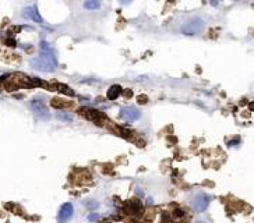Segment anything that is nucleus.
I'll return each instance as SVG.
<instances>
[{"label": "nucleus", "instance_id": "nucleus-1", "mask_svg": "<svg viewBox=\"0 0 254 223\" xmlns=\"http://www.w3.org/2000/svg\"><path fill=\"white\" fill-rule=\"evenodd\" d=\"M30 66L32 69L38 70V71H43V73H53L57 67V60L53 52H41V55L31 59Z\"/></svg>", "mask_w": 254, "mask_h": 223}, {"label": "nucleus", "instance_id": "nucleus-2", "mask_svg": "<svg viewBox=\"0 0 254 223\" xmlns=\"http://www.w3.org/2000/svg\"><path fill=\"white\" fill-rule=\"evenodd\" d=\"M204 25H205V24H204V21H202L201 18H193V20L184 22V24L181 25L180 31L183 35L194 36V35L201 34L202 31H204Z\"/></svg>", "mask_w": 254, "mask_h": 223}, {"label": "nucleus", "instance_id": "nucleus-3", "mask_svg": "<svg viewBox=\"0 0 254 223\" xmlns=\"http://www.w3.org/2000/svg\"><path fill=\"white\" fill-rule=\"evenodd\" d=\"M31 109H32L35 116L38 117V119H41V120H49V119H50V113L47 112V107H46V105H45V102L41 100V99H38V98L32 99Z\"/></svg>", "mask_w": 254, "mask_h": 223}, {"label": "nucleus", "instance_id": "nucleus-4", "mask_svg": "<svg viewBox=\"0 0 254 223\" xmlns=\"http://www.w3.org/2000/svg\"><path fill=\"white\" fill-rule=\"evenodd\" d=\"M78 113L81 114L82 117H85L87 120L94 121L95 124H102V121H105V116L102 112L96 110V109H91V107H81Z\"/></svg>", "mask_w": 254, "mask_h": 223}, {"label": "nucleus", "instance_id": "nucleus-5", "mask_svg": "<svg viewBox=\"0 0 254 223\" xmlns=\"http://www.w3.org/2000/svg\"><path fill=\"white\" fill-rule=\"evenodd\" d=\"M119 116H120V119H123L124 121H136L141 117V112L138 110L137 107L126 106V107H121L120 109Z\"/></svg>", "mask_w": 254, "mask_h": 223}, {"label": "nucleus", "instance_id": "nucleus-6", "mask_svg": "<svg viewBox=\"0 0 254 223\" xmlns=\"http://www.w3.org/2000/svg\"><path fill=\"white\" fill-rule=\"evenodd\" d=\"M210 201H211L210 195H207V194H198L193 201V210L197 212V213L204 212L208 208V205H210Z\"/></svg>", "mask_w": 254, "mask_h": 223}, {"label": "nucleus", "instance_id": "nucleus-7", "mask_svg": "<svg viewBox=\"0 0 254 223\" xmlns=\"http://www.w3.org/2000/svg\"><path fill=\"white\" fill-rule=\"evenodd\" d=\"M123 210H124L127 215H140L142 213V210H144V208H142V204L140 199H137V198H134V199H130V201H127L123 205Z\"/></svg>", "mask_w": 254, "mask_h": 223}, {"label": "nucleus", "instance_id": "nucleus-8", "mask_svg": "<svg viewBox=\"0 0 254 223\" xmlns=\"http://www.w3.org/2000/svg\"><path fill=\"white\" fill-rule=\"evenodd\" d=\"M21 14H22V17L27 18V20H32V21L36 22V24H43V18L41 17V14H39V11L36 10L35 6H30V7L24 9Z\"/></svg>", "mask_w": 254, "mask_h": 223}, {"label": "nucleus", "instance_id": "nucleus-9", "mask_svg": "<svg viewBox=\"0 0 254 223\" xmlns=\"http://www.w3.org/2000/svg\"><path fill=\"white\" fill-rule=\"evenodd\" d=\"M74 213V209H73V205L70 204V202H66L63 204L59 210V215H57V220L59 222H67L69 219H71Z\"/></svg>", "mask_w": 254, "mask_h": 223}, {"label": "nucleus", "instance_id": "nucleus-10", "mask_svg": "<svg viewBox=\"0 0 254 223\" xmlns=\"http://www.w3.org/2000/svg\"><path fill=\"white\" fill-rule=\"evenodd\" d=\"M121 92H123V91H121L120 85H112L108 89V99H109V100H115V99H116Z\"/></svg>", "mask_w": 254, "mask_h": 223}, {"label": "nucleus", "instance_id": "nucleus-11", "mask_svg": "<svg viewBox=\"0 0 254 223\" xmlns=\"http://www.w3.org/2000/svg\"><path fill=\"white\" fill-rule=\"evenodd\" d=\"M52 106L53 107H57V109H64V107H70L71 106V103L70 102H66V100H61V99H52Z\"/></svg>", "mask_w": 254, "mask_h": 223}, {"label": "nucleus", "instance_id": "nucleus-12", "mask_svg": "<svg viewBox=\"0 0 254 223\" xmlns=\"http://www.w3.org/2000/svg\"><path fill=\"white\" fill-rule=\"evenodd\" d=\"M101 7V1L98 0H87L84 3V9L87 10H98Z\"/></svg>", "mask_w": 254, "mask_h": 223}, {"label": "nucleus", "instance_id": "nucleus-13", "mask_svg": "<svg viewBox=\"0 0 254 223\" xmlns=\"http://www.w3.org/2000/svg\"><path fill=\"white\" fill-rule=\"evenodd\" d=\"M56 117L59 119V120H61V121H71L73 120V117L70 116V114H67V113H57L56 114Z\"/></svg>", "mask_w": 254, "mask_h": 223}, {"label": "nucleus", "instance_id": "nucleus-14", "mask_svg": "<svg viewBox=\"0 0 254 223\" xmlns=\"http://www.w3.org/2000/svg\"><path fill=\"white\" fill-rule=\"evenodd\" d=\"M98 202L96 201H92V199H90V201H87L85 202V206L88 208L90 210H95V209H98Z\"/></svg>", "mask_w": 254, "mask_h": 223}, {"label": "nucleus", "instance_id": "nucleus-15", "mask_svg": "<svg viewBox=\"0 0 254 223\" xmlns=\"http://www.w3.org/2000/svg\"><path fill=\"white\" fill-rule=\"evenodd\" d=\"M39 47H41V50H43V52H52V47H50V45H49L46 41H41Z\"/></svg>", "mask_w": 254, "mask_h": 223}, {"label": "nucleus", "instance_id": "nucleus-16", "mask_svg": "<svg viewBox=\"0 0 254 223\" xmlns=\"http://www.w3.org/2000/svg\"><path fill=\"white\" fill-rule=\"evenodd\" d=\"M137 102L140 103V105H145V103L148 102V98H147L145 95H140V96L137 98Z\"/></svg>", "mask_w": 254, "mask_h": 223}, {"label": "nucleus", "instance_id": "nucleus-17", "mask_svg": "<svg viewBox=\"0 0 254 223\" xmlns=\"http://www.w3.org/2000/svg\"><path fill=\"white\" fill-rule=\"evenodd\" d=\"M173 215H175V218H183V216H184V212H183V210L181 209H175L173 210Z\"/></svg>", "mask_w": 254, "mask_h": 223}, {"label": "nucleus", "instance_id": "nucleus-18", "mask_svg": "<svg viewBox=\"0 0 254 223\" xmlns=\"http://www.w3.org/2000/svg\"><path fill=\"white\" fill-rule=\"evenodd\" d=\"M239 144H240V138H235V140H232V141L228 142L229 146H236V145H239Z\"/></svg>", "mask_w": 254, "mask_h": 223}, {"label": "nucleus", "instance_id": "nucleus-19", "mask_svg": "<svg viewBox=\"0 0 254 223\" xmlns=\"http://www.w3.org/2000/svg\"><path fill=\"white\" fill-rule=\"evenodd\" d=\"M88 219H90V220H98V219H99V215H96V213H90V215H88Z\"/></svg>", "mask_w": 254, "mask_h": 223}, {"label": "nucleus", "instance_id": "nucleus-20", "mask_svg": "<svg viewBox=\"0 0 254 223\" xmlns=\"http://www.w3.org/2000/svg\"><path fill=\"white\" fill-rule=\"evenodd\" d=\"M123 95H124L126 98H129V96H131V95H133V92H131V91H124V92H123Z\"/></svg>", "mask_w": 254, "mask_h": 223}, {"label": "nucleus", "instance_id": "nucleus-21", "mask_svg": "<svg viewBox=\"0 0 254 223\" xmlns=\"http://www.w3.org/2000/svg\"><path fill=\"white\" fill-rule=\"evenodd\" d=\"M119 3H121V4H130L131 3V0H119Z\"/></svg>", "mask_w": 254, "mask_h": 223}]
</instances>
